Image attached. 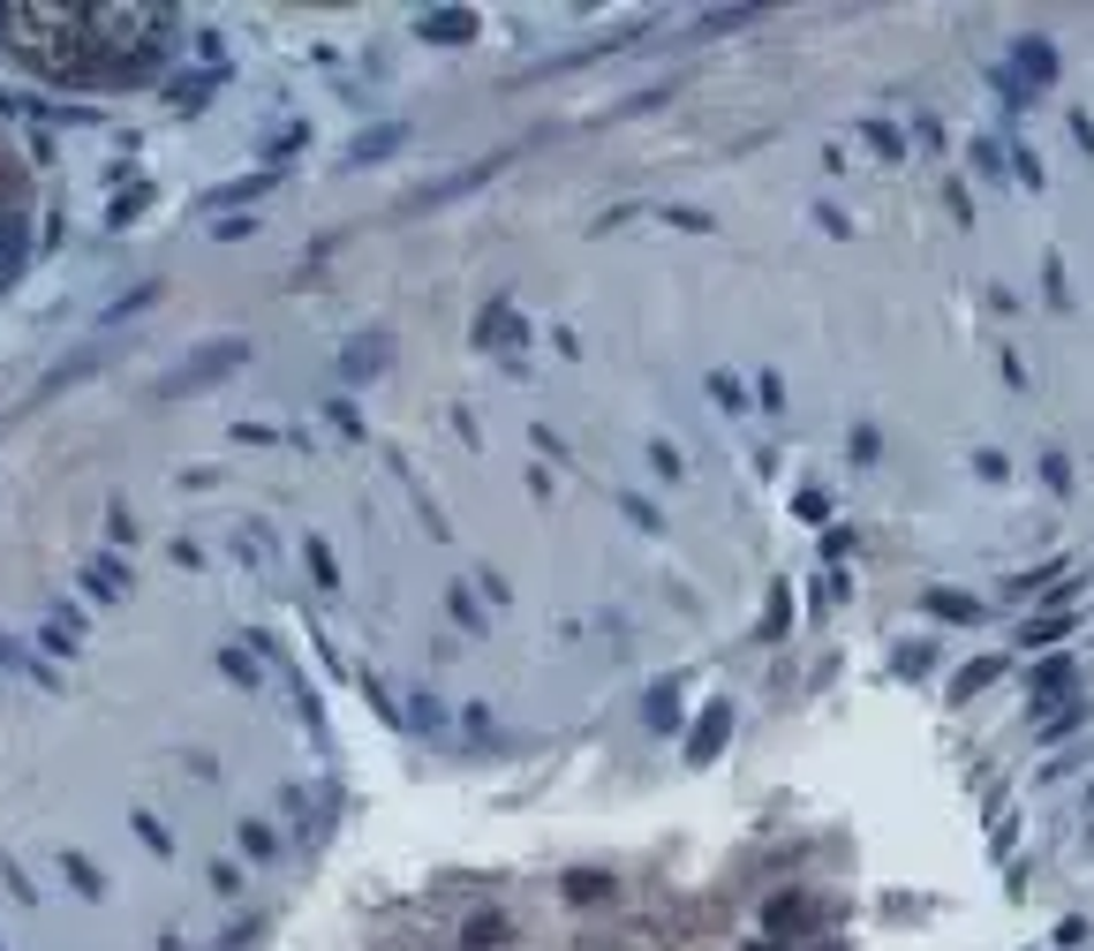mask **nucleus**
Returning a JSON list of instances; mask_svg holds the SVG:
<instances>
[{"label": "nucleus", "instance_id": "1", "mask_svg": "<svg viewBox=\"0 0 1094 951\" xmlns=\"http://www.w3.org/2000/svg\"><path fill=\"white\" fill-rule=\"evenodd\" d=\"M0 45L31 61L53 84H136L167 61L174 15L167 8H91V15H53V8H0Z\"/></svg>", "mask_w": 1094, "mask_h": 951}, {"label": "nucleus", "instance_id": "2", "mask_svg": "<svg viewBox=\"0 0 1094 951\" xmlns=\"http://www.w3.org/2000/svg\"><path fill=\"white\" fill-rule=\"evenodd\" d=\"M23 242H31V174L15 159V144L0 136V280L23 264Z\"/></svg>", "mask_w": 1094, "mask_h": 951}, {"label": "nucleus", "instance_id": "3", "mask_svg": "<svg viewBox=\"0 0 1094 951\" xmlns=\"http://www.w3.org/2000/svg\"><path fill=\"white\" fill-rule=\"evenodd\" d=\"M997 672H1004V665H997V657H973L967 672H959V680H951V694H959V702H967V694H981V688H989V680H997Z\"/></svg>", "mask_w": 1094, "mask_h": 951}, {"label": "nucleus", "instance_id": "4", "mask_svg": "<svg viewBox=\"0 0 1094 951\" xmlns=\"http://www.w3.org/2000/svg\"><path fill=\"white\" fill-rule=\"evenodd\" d=\"M1019 69H1027L1034 84H1050V76H1056V53H1050L1042 39H1027V45H1019Z\"/></svg>", "mask_w": 1094, "mask_h": 951}, {"label": "nucleus", "instance_id": "5", "mask_svg": "<svg viewBox=\"0 0 1094 951\" xmlns=\"http://www.w3.org/2000/svg\"><path fill=\"white\" fill-rule=\"evenodd\" d=\"M1064 627H1072V619H1064V612H1050V619H1034V627H1027L1019 642H1027V649H1042V642H1064Z\"/></svg>", "mask_w": 1094, "mask_h": 951}, {"label": "nucleus", "instance_id": "6", "mask_svg": "<svg viewBox=\"0 0 1094 951\" xmlns=\"http://www.w3.org/2000/svg\"><path fill=\"white\" fill-rule=\"evenodd\" d=\"M1056 688H1072V657H1050V665L1034 672V694H1056Z\"/></svg>", "mask_w": 1094, "mask_h": 951}, {"label": "nucleus", "instance_id": "7", "mask_svg": "<svg viewBox=\"0 0 1094 951\" xmlns=\"http://www.w3.org/2000/svg\"><path fill=\"white\" fill-rule=\"evenodd\" d=\"M928 612H944V619H973V597H951V589H936Z\"/></svg>", "mask_w": 1094, "mask_h": 951}]
</instances>
